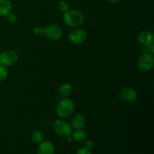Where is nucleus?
Masks as SVG:
<instances>
[{
    "label": "nucleus",
    "instance_id": "6e6552de",
    "mask_svg": "<svg viewBox=\"0 0 154 154\" xmlns=\"http://www.w3.org/2000/svg\"><path fill=\"white\" fill-rule=\"evenodd\" d=\"M120 96L123 102L126 103H133L138 98L136 91L130 87H124L120 93Z\"/></svg>",
    "mask_w": 154,
    "mask_h": 154
},
{
    "label": "nucleus",
    "instance_id": "2eb2a0df",
    "mask_svg": "<svg viewBox=\"0 0 154 154\" xmlns=\"http://www.w3.org/2000/svg\"><path fill=\"white\" fill-rule=\"evenodd\" d=\"M31 140L35 144H39L44 139V135L42 132L39 130H34L31 133Z\"/></svg>",
    "mask_w": 154,
    "mask_h": 154
},
{
    "label": "nucleus",
    "instance_id": "ddd939ff",
    "mask_svg": "<svg viewBox=\"0 0 154 154\" xmlns=\"http://www.w3.org/2000/svg\"><path fill=\"white\" fill-rule=\"evenodd\" d=\"M72 92H73V87L71 84H67V83L63 84L59 89V94L64 99L69 97L72 95Z\"/></svg>",
    "mask_w": 154,
    "mask_h": 154
},
{
    "label": "nucleus",
    "instance_id": "6ab92c4d",
    "mask_svg": "<svg viewBox=\"0 0 154 154\" xmlns=\"http://www.w3.org/2000/svg\"><path fill=\"white\" fill-rule=\"evenodd\" d=\"M5 17H6V20H7L8 23H16L17 17L16 15L12 13L8 14Z\"/></svg>",
    "mask_w": 154,
    "mask_h": 154
},
{
    "label": "nucleus",
    "instance_id": "f3484780",
    "mask_svg": "<svg viewBox=\"0 0 154 154\" xmlns=\"http://www.w3.org/2000/svg\"><path fill=\"white\" fill-rule=\"evenodd\" d=\"M8 75V73L6 67L0 63V81H5L7 78Z\"/></svg>",
    "mask_w": 154,
    "mask_h": 154
},
{
    "label": "nucleus",
    "instance_id": "dca6fc26",
    "mask_svg": "<svg viewBox=\"0 0 154 154\" xmlns=\"http://www.w3.org/2000/svg\"><path fill=\"white\" fill-rule=\"evenodd\" d=\"M57 8H58L59 11L63 13H66V11L69 10V3L67 1L65 0H62L57 5Z\"/></svg>",
    "mask_w": 154,
    "mask_h": 154
},
{
    "label": "nucleus",
    "instance_id": "9d476101",
    "mask_svg": "<svg viewBox=\"0 0 154 154\" xmlns=\"http://www.w3.org/2000/svg\"><path fill=\"white\" fill-rule=\"evenodd\" d=\"M54 146L48 141H42L37 148V154H54Z\"/></svg>",
    "mask_w": 154,
    "mask_h": 154
},
{
    "label": "nucleus",
    "instance_id": "7ed1b4c3",
    "mask_svg": "<svg viewBox=\"0 0 154 154\" xmlns=\"http://www.w3.org/2000/svg\"><path fill=\"white\" fill-rule=\"evenodd\" d=\"M54 132L57 135L63 138H67L72 133V126L64 120H57L53 125Z\"/></svg>",
    "mask_w": 154,
    "mask_h": 154
},
{
    "label": "nucleus",
    "instance_id": "aec40b11",
    "mask_svg": "<svg viewBox=\"0 0 154 154\" xmlns=\"http://www.w3.org/2000/svg\"><path fill=\"white\" fill-rule=\"evenodd\" d=\"M76 154H93L92 153L91 150L90 149H87L86 147H82V148H80L79 150L77 151Z\"/></svg>",
    "mask_w": 154,
    "mask_h": 154
},
{
    "label": "nucleus",
    "instance_id": "412c9836",
    "mask_svg": "<svg viewBox=\"0 0 154 154\" xmlns=\"http://www.w3.org/2000/svg\"><path fill=\"white\" fill-rule=\"evenodd\" d=\"M94 146V142L91 140H87L85 143V147L87 149H91L93 148V147Z\"/></svg>",
    "mask_w": 154,
    "mask_h": 154
},
{
    "label": "nucleus",
    "instance_id": "423d86ee",
    "mask_svg": "<svg viewBox=\"0 0 154 154\" xmlns=\"http://www.w3.org/2000/svg\"><path fill=\"white\" fill-rule=\"evenodd\" d=\"M18 60V55L13 50H5L0 53V63L5 66H11Z\"/></svg>",
    "mask_w": 154,
    "mask_h": 154
},
{
    "label": "nucleus",
    "instance_id": "4be33fe9",
    "mask_svg": "<svg viewBox=\"0 0 154 154\" xmlns=\"http://www.w3.org/2000/svg\"><path fill=\"white\" fill-rule=\"evenodd\" d=\"M108 2L111 3V4H114V3H117L119 1H120V0H106Z\"/></svg>",
    "mask_w": 154,
    "mask_h": 154
},
{
    "label": "nucleus",
    "instance_id": "f8f14e48",
    "mask_svg": "<svg viewBox=\"0 0 154 154\" xmlns=\"http://www.w3.org/2000/svg\"><path fill=\"white\" fill-rule=\"evenodd\" d=\"M12 6L8 0H0V16L6 17L11 12Z\"/></svg>",
    "mask_w": 154,
    "mask_h": 154
},
{
    "label": "nucleus",
    "instance_id": "20e7f679",
    "mask_svg": "<svg viewBox=\"0 0 154 154\" xmlns=\"http://www.w3.org/2000/svg\"><path fill=\"white\" fill-rule=\"evenodd\" d=\"M154 66V58L153 54L144 53L139 57L138 61V67L141 72H147L151 70Z\"/></svg>",
    "mask_w": 154,
    "mask_h": 154
},
{
    "label": "nucleus",
    "instance_id": "9b49d317",
    "mask_svg": "<svg viewBox=\"0 0 154 154\" xmlns=\"http://www.w3.org/2000/svg\"><path fill=\"white\" fill-rule=\"evenodd\" d=\"M86 118L81 114H77L72 120V126L75 129H83L86 126Z\"/></svg>",
    "mask_w": 154,
    "mask_h": 154
},
{
    "label": "nucleus",
    "instance_id": "0eeeda50",
    "mask_svg": "<svg viewBox=\"0 0 154 154\" xmlns=\"http://www.w3.org/2000/svg\"><path fill=\"white\" fill-rule=\"evenodd\" d=\"M63 30L60 26L54 24L47 26L45 28V35L49 39L53 41H57L61 38L63 36Z\"/></svg>",
    "mask_w": 154,
    "mask_h": 154
},
{
    "label": "nucleus",
    "instance_id": "39448f33",
    "mask_svg": "<svg viewBox=\"0 0 154 154\" xmlns=\"http://www.w3.org/2000/svg\"><path fill=\"white\" fill-rule=\"evenodd\" d=\"M87 38V34L85 30L77 27L71 30L69 34V39L74 45H81L84 43Z\"/></svg>",
    "mask_w": 154,
    "mask_h": 154
},
{
    "label": "nucleus",
    "instance_id": "f257e3e1",
    "mask_svg": "<svg viewBox=\"0 0 154 154\" xmlns=\"http://www.w3.org/2000/svg\"><path fill=\"white\" fill-rule=\"evenodd\" d=\"M63 20L68 26L77 28L84 23V17L79 11L69 10L64 13Z\"/></svg>",
    "mask_w": 154,
    "mask_h": 154
},
{
    "label": "nucleus",
    "instance_id": "a211bd4d",
    "mask_svg": "<svg viewBox=\"0 0 154 154\" xmlns=\"http://www.w3.org/2000/svg\"><path fill=\"white\" fill-rule=\"evenodd\" d=\"M34 34L36 36H42L45 35V28L42 26H37L34 29Z\"/></svg>",
    "mask_w": 154,
    "mask_h": 154
},
{
    "label": "nucleus",
    "instance_id": "4468645a",
    "mask_svg": "<svg viewBox=\"0 0 154 154\" xmlns=\"http://www.w3.org/2000/svg\"><path fill=\"white\" fill-rule=\"evenodd\" d=\"M72 134V139L76 142H83L87 139V133L83 129H78L75 130Z\"/></svg>",
    "mask_w": 154,
    "mask_h": 154
},
{
    "label": "nucleus",
    "instance_id": "f03ea898",
    "mask_svg": "<svg viewBox=\"0 0 154 154\" xmlns=\"http://www.w3.org/2000/svg\"><path fill=\"white\" fill-rule=\"evenodd\" d=\"M75 108V104L72 99L65 98L60 101L57 105L56 112L60 118H68L74 112Z\"/></svg>",
    "mask_w": 154,
    "mask_h": 154
},
{
    "label": "nucleus",
    "instance_id": "1a4fd4ad",
    "mask_svg": "<svg viewBox=\"0 0 154 154\" xmlns=\"http://www.w3.org/2000/svg\"><path fill=\"white\" fill-rule=\"evenodd\" d=\"M138 41L142 46L146 47L153 44V34L147 30H143L138 35Z\"/></svg>",
    "mask_w": 154,
    "mask_h": 154
}]
</instances>
